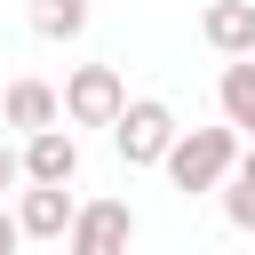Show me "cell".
Returning <instances> with one entry per match:
<instances>
[{"label": "cell", "mask_w": 255, "mask_h": 255, "mask_svg": "<svg viewBox=\"0 0 255 255\" xmlns=\"http://www.w3.org/2000/svg\"><path fill=\"white\" fill-rule=\"evenodd\" d=\"M231 167H239V128L231 120L223 128H183L175 151H167V183L175 191H223Z\"/></svg>", "instance_id": "cell-1"}, {"label": "cell", "mask_w": 255, "mask_h": 255, "mask_svg": "<svg viewBox=\"0 0 255 255\" xmlns=\"http://www.w3.org/2000/svg\"><path fill=\"white\" fill-rule=\"evenodd\" d=\"M175 112L159 104V96H128V112L112 120V143H120V159L128 167H167V151H175Z\"/></svg>", "instance_id": "cell-2"}, {"label": "cell", "mask_w": 255, "mask_h": 255, "mask_svg": "<svg viewBox=\"0 0 255 255\" xmlns=\"http://www.w3.org/2000/svg\"><path fill=\"white\" fill-rule=\"evenodd\" d=\"M128 112V80L112 72V64H80L72 80H64V120L72 128H112Z\"/></svg>", "instance_id": "cell-3"}, {"label": "cell", "mask_w": 255, "mask_h": 255, "mask_svg": "<svg viewBox=\"0 0 255 255\" xmlns=\"http://www.w3.org/2000/svg\"><path fill=\"white\" fill-rule=\"evenodd\" d=\"M135 247V207L128 199H88L64 231V255H128Z\"/></svg>", "instance_id": "cell-4"}, {"label": "cell", "mask_w": 255, "mask_h": 255, "mask_svg": "<svg viewBox=\"0 0 255 255\" xmlns=\"http://www.w3.org/2000/svg\"><path fill=\"white\" fill-rule=\"evenodd\" d=\"M72 215H80L72 183H24V199H16L24 239H64V231H72Z\"/></svg>", "instance_id": "cell-5"}, {"label": "cell", "mask_w": 255, "mask_h": 255, "mask_svg": "<svg viewBox=\"0 0 255 255\" xmlns=\"http://www.w3.org/2000/svg\"><path fill=\"white\" fill-rule=\"evenodd\" d=\"M0 120H8V128H24V135H40V128H64V96H56L48 80H8V96H0Z\"/></svg>", "instance_id": "cell-6"}, {"label": "cell", "mask_w": 255, "mask_h": 255, "mask_svg": "<svg viewBox=\"0 0 255 255\" xmlns=\"http://www.w3.org/2000/svg\"><path fill=\"white\" fill-rule=\"evenodd\" d=\"M80 175V143H72V128H40V135H24V183H72Z\"/></svg>", "instance_id": "cell-7"}, {"label": "cell", "mask_w": 255, "mask_h": 255, "mask_svg": "<svg viewBox=\"0 0 255 255\" xmlns=\"http://www.w3.org/2000/svg\"><path fill=\"white\" fill-rule=\"evenodd\" d=\"M199 32L215 56H255V0H207Z\"/></svg>", "instance_id": "cell-8"}, {"label": "cell", "mask_w": 255, "mask_h": 255, "mask_svg": "<svg viewBox=\"0 0 255 255\" xmlns=\"http://www.w3.org/2000/svg\"><path fill=\"white\" fill-rule=\"evenodd\" d=\"M215 104H223V120H231L239 135H255V56H231V64H223Z\"/></svg>", "instance_id": "cell-9"}, {"label": "cell", "mask_w": 255, "mask_h": 255, "mask_svg": "<svg viewBox=\"0 0 255 255\" xmlns=\"http://www.w3.org/2000/svg\"><path fill=\"white\" fill-rule=\"evenodd\" d=\"M32 32L40 40H80L88 32V0H32Z\"/></svg>", "instance_id": "cell-10"}, {"label": "cell", "mask_w": 255, "mask_h": 255, "mask_svg": "<svg viewBox=\"0 0 255 255\" xmlns=\"http://www.w3.org/2000/svg\"><path fill=\"white\" fill-rule=\"evenodd\" d=\"M223 223L231 231H255V183H239V175L223 183Z\"/></svg>", "instance_id": "cell-11"}, {"label": "cell", "mask_w": 255, "mask_h": 255, "mask_svg": "<svg viewBox=\"0 0 255 255\" xmlns=\"http://www.w3.org/2000/svg\"><path fill=\"white\" fill-rule=\"evenodd\" d=\"M16 183H24V151H16V143H0V191H16Z\"/></svg>", "instance_id": "cell-12"}, {"label": "cell", "mask_w": 255, "mask_h": 255, "mask_svg": "<svg viewBox=\"0 0 255 255\" xmlns=\"http://www.w3.org/2000/svg\"><path fill=\"white\" fill-rule=\"evenodd\" d=\"M16 247H24V223H16L8 207H0V255H16Z\"/></svg>", "instance_id": "cell-13"}, {"label": "cell", "mask_w": 255, "mask_h": 255, "mask_svg": "<svg viewBox=\"0 0 255 255\" xmlns=\"http://www.w3.org/2000/svg\"><path fill=\"white\" fill-rule=\"evenodd\" d=\"M231 175H239V183H255V135L239 143V167H231Z\"/></svg>", "instance_id": "cell-14"}]
</instances>
